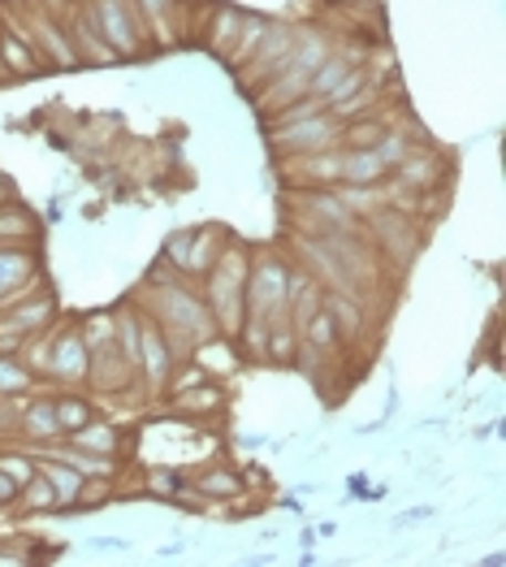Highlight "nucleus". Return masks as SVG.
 Listing matches in <instances>:
<instances>
[{
	"instance_id": "16",
	"label": "nucleus",
	"mask_w": 506,
	"mask_h": 567,
	"mask_svg": "<svg viewBox=\"0 0 506 567\" xmlns=\"http://www.w3.org/2000/svg\"><path fill=\"white\" fill-rule=\"evenodd\" d=\"M169 408L183 412V416H195V421L217 416L226 408V385L217 378H199L190 385H178V390H169Z\"/></svg>"
},
{
	"instance_id": "4",
	"label": "nucleus",
	"mask_w": 506,
	"mask_h": 567,
	"mask_svg": "<svg viewBox=\"0 0 506 567\" xmlns=\"http://www.w3.org/2000/svg\"><path fill=\"white\" fill-rule=\"evenodd\" d=\"M95 27L104 35V44L117 52V61L126 56H147L152 52V40H147V27L138 18L135 0H87Z\"/></svg>"
},
{
	"instance_id": "21",
	"label": "nucleus",
	"mask_w": 506,
	"mask_h": 567,
	"mask_svg": "<svg viewBox=\"0 0 506 567\" xmlns=\"http://www.w3.org/2000/svg\"><path fill=\"white\" fill-rule=\"evenodd\" d=\"M204 503H234L247 485H242V473L230 468V464H213V468H199V473L186 481Z\"/></svg>"
},
{
	"instance_id": "7",
	"label": "nucleus",
	"mask_w": 506,
	"mask_h": 567,
	"mask_svg": "<svg viewBox=\"0 0 506 567\" xmlns=\"http://www.w3.org/2000/svg\"><path fill=\"white\" fill-rule=\"evenodd\" d=\"M364 238L376 247V256L390 265V269H407L412 256L420 251V226H415L412 213L403 208H381L364 221Z\"/></svg>"
},
{
	"instance_id": "40",
	"label": "nucleus",
	"mask_w": 506,
	"mask_h": 567,
	"mask_svg": "<svg viewBox=\"0 0 506 567\" xmlns=\"http://www.w3.org/2000/svg\"><path fill=\"white\" fill-rule=\"evenodd\" d=\"M18 489H22V485H18L13 476L0 473V507H13V503H18Z\"/></svg>"
},
{
	"instance_id": "8",
	"label": "nucleus",
	"mask_w": 506,
	"mask_h": 567,
	"mask_svg": "<svg viewBox=\"0 0 506 567\" xmlns=\"http://www.w3.org/2000/svg\"><path fill=\"white\" fill-rule=\"evenodd\" d=\"M269 147H273V156H303V152L342 147V122L324 109L317 117H303V122H290V126H273L269 131Z\"/></svg>"
},
{
	"instance_id": "30",
	"label": "nucleus",
	"mask_w": 506,
	"mask_h": 567,
	"mask_svg": "<svg viewBox=\"0 0 506 567\" xmlns=\"http://www.w3.org/2000/svg\"><path fill=\"white\" fill-rule=\"evenodd\" d=\"M35 390V373L22 364V355H0V399H27Z\"/></svg>"
},
{
	"instance_id": "18",
	"label": "nucleus",
	"mask_w": 506,
	"mask_h": 567,
	"mask_svg": "<svg viewBox=\"0 0 506 567\" xmlns=\"http://www.w3.org/2000/svg\"><path fill=\"white\" fill-rule=\"evenodd\" d=\"M312 87V74L308 70H295V65H286L277 79H269L265 87H256L251 100H256V109H260V117H269L277 109H286V104H295V100H303Z\"/></svg>"
},
{
	"instance_id": "27",
	"label": "nucleus",
	"mask_w": 506,
	"mask_h": 567,
	"mask_svg": "<svg viewBox=\"0 0 506 567\" xmlns=\"http://www.w3.org/2000/svg\"><path fill=\"white\" fill-rule=\"evenodd\" d=\"M338 199L360 217V221H369L372 213H381V208H390V190L385 183H376V187H351V183H338Z\"/></svg>"
},
{
	"instance_id": "1",
	"label": "nucleus",
	"mask_w": 506,
	"mask_h": 567,
	"mask_svg": "<svg viewBox=\"0 0 506 567\" xmlns=\"http://www.w3.org/2000/svg\"><path fill=\"white\" fill-rule=\"evenodd\" d=\"M135 303L147 321H156L161 330L169 333V342H174V351H178L183 364L190 360V351H195L199 342L217 338V321H213V312H208L199 286L190 282V278H183V274H178L174 265H165V260H156V265L147 269L143 286L135 290Z\"/></svg>"
},
{
	"instance_id": "26",
	"label": "nucleus",
	"mask_w": 506,
	"mask_h": 567,
	"mask_svg": "<svg viewBox=\"0 0 506 567\" xmlns=\"http://www.w3.org/2000/svg\"><path fill=\"white\" fill-rule=\"evenodd\" d=\"M52 403H56V425H61V437L79 433V429L95 416V403L83 394V390H61V394H52Z\"/></svg>"
},
{
	"instance_id": "15",
	"label": "nucleus",
	"mask_w": 506,
	"mask_h": 567,
	"mask_svg": "<svg viewBox=\"0 0 506 567\" xmlns=\"http://www.w3.org/2000/svg\"><path fill=\"white\" fill-rule=\"evenodd\" d=\"M321 308L329 312V321L338 326V338L342 342H360L372 326V312L364 299H355V295H342V290H324L321 295Z\"/></svg>"
},
{
	"instance_id": "28",
	"label": "nucleus",
	"mask_w": 506,
	"mask_h": 567,
	"mask_svg": "<svg viewBox=\"0 0 506 567\" xmlns=\"http://www.w3.org/2000/svg\"><path fill=\"white\" fill-rule=\"evenodd\" d=\"M351 65H360V52H338V48H333V52L321 61V70L312 74V87H308V95H321V100H324V95H329L338 83H342V79H347V70H351Z\"/></svg>"
},
{
	"instance_id": "13",
	"label": "nucleus",
	"mask_w": 506,
	"mask_h": 567,
	"mask_svg": "<svg viewBox=\"0 0 506 567\" xmlns=\"http://www.w3.org/2000/svg\"><path fill=\"white\" fill-rule=\"evenodd\" d=\"M27 35H31V44L40 48L44 65H79V56H74V44H70V31H65V22H61V18H52L48 9H35V4H27Z\"/></svg>"
},
{
	"instance_id": "37",
	"label": "nucleus",
	"mask_w": 506,
	"mask_h": 567,
	"mask_svg": "<svg viewBox=\"0 0 506 567\" xmlns=\"http://www.w3.org/2000/svg\"><path fill=\"white\" fill-rule=\"evenodd\" d=\"M369 83H372V65H364V61H360V65H351V70H347V79H342L333 92L324 95V109H333V104L351 100V95L360 92V87H369Z\"/></svg>"
},
{
	"instance_id": "36",
	"label": "nucleus",
	"mask_w": 506,
	"mask_h": 567,
	"mask_svg": "<svg viewBox=\"0 0 506 567\" xmlns=\"http://www.w3.org/2000/svg\"><path fill=\"white\" fill-rule=\"evenodd\" d=\"M178 489H183V476L174 473V468H147L143 473V494H152V498H178Z\"/></svg>"
},
{
	"instance_id": "31",
	"label": "nucleus",
	"mask_w": 506,
	"mask_h": 567,
	"mask_svg": "<svg viewBox=\"0 0 506 567\" xmlns=\"http://www.w3.org/2000/svg\"><path fill=\"white\" fill-rule=\"evenodd\" d=\"M299 338H303L308 347H317V351H324V355H338V351L347 347V342L338 338V326L329 321V312H324V308L317 312V317H312V321H308V326H303V330H299Z\"/></svg>"
},
{
	"instance_id": "19",
	"label": "nucleus",
	"mask_w": 506,
	"mask_h": 567,
	"mask_svg": "<svg viewBox=\"0 0 506 567\" xmlns=\"http://www.w3.org/2000/svg\"><path fill=\"white\" fill-rule=\"evenodd\" d=\"M18 433L35 446H52L61 442V425H56V403L52 394H40V399H27L18 403Z\"/></svg>"
},
{
	"instance_id": "24",
	"label": "nucleus",
	"mask_w": 506,
	"mask_h": 567,
	"mask_svg": "<svg viewBox=\"0 0 506 567\" xmlns=\"http://www.w3.org/2000/svg\"><path fill=\"white\" fill-rule=\"evenodd\" d=\"M44 274L40 265V247H0V295L22 286L27 278Z\"/></svg>"
},
{
	"instance_id": "5",
	"label": "nucleus",
	"mask_w": 506,
	"mask_h": 567,
	"mask_svg": "<svg viewBox=\"0 0 506 567\" xmlns=\"http://www.w3.org/2000/svg\"><path fill=\"white\" fill-rule=\"evenodd\" d=\"M226 243H230V235H226L221 226H195V230H178V235L165 238L161 260H165V265H174L183 278L199 282V278H204V274L217 265V256L226 251Z\"/></svg>"
},
{
	"instance_id": "20",
	"label": "nucleus",
	"mask_w": 506,
	"mask_h": 567,
	"mask_svg": "<svg viewBox=\"0 0 506 567\" xmlns=\"http://www.w3.org/2000/svg\"><path fill=\"white\" fill-rule=\"evenodd\" d=\"M40 238H44V226L27 204L18 199L0 204V247H40Z\"/></svg>"
},
{
	"instance_id": "39",
	"label": "nucleus",
	"mask_w": 506,
	"mask_h": 567,
	"mask_svg": "<svg viewBox=\"0 0 506 567\" xmlns=\"http://www.w3.org/2000/svg\"><path fill=\"white\" fill-rule=\"evenodd\" d=\"M18 403L22 399H0V437L18 433Z\"/></svg>"
},
{
	"instance_id": "3",
	"label": "nucleus",
	"mask_w": 506,
	"mask_h": 567,
	"mask_svg": "<svg viewBox=\"0 0 506 567\" xmlns=\"http://www.w3.org/2000/svg\"><path fill=\"white\" fill-rule=\"evenodd\" d=\"M290 265L277 256V251H251V265H247V321H260V326H277V321H290Z\"/></svg>"
},
{
	"instance_id": "6",
	"label": "nucleus",
	"mask_w": 506,
	"mask_h": 567,
	"mask_svg": "<svg viewBox=\"0 0 506 567\" xmlns=\"http://www.w3.org/2000/svg\"><path fill=\"white\" fill-rule=\"evenodd\" d=\"M87 342L79 333V321H52L48 330V381H56L61 390H87Z\"/></svg>"
},
{
	"instance_id": "41",
	"label": "nucleus",
	"mask_w": 506,
	"mask_h": 567,
	"mask_svg": "<svg viewBox=\"0 0 506 567\" xmlns=\"http://www.w3.org/2000/svg\"><path fill=\"white\" fill-rule=\"evenodd\" d=\"M329 4H360V0H329Z\"/></svg>"
},
{
	"instance_id": "33",
	"label": "nucleus",
	"mask_w": 506,
	"mask_h": 567,
	"mask_svg": "<svg viewBox=\"0 0 506 567\" xmlns=\"http://www.w3.org/2000/svg\"><path fill=\"white\" fill-rule=\"evenodd\" d=\"M412 147H415V143L407 140V126H385V135L372 143V152L381 156V165H385V169H394V165H399V161H403Z\"/></svg>"
},
{
	"instance_id": "34",
	"label": "nucleus",
	"mask_w": 506,
	"mask_h": 567,
	"mask_svg": "<svg viewBox=\"0 0 506 567\" xmlns=\"http://www.w3.org/2000/svg\"><path fill=\"white\" fill-rule=\"evenodd\" d=\"M324 113V100L321 95H303V100H295V104H286V109H277L265 117V126L273 131V126H290V122H303V117H317Z\"/></svg>"
},
{
	"instance_id": "38",
	"label": "nucleus",
	"mask_w": 506,
	"mask_h": 567,
	"mask_svg": "<svg viewBox=\"0 0 506 567\" xmlns=\"http://www.w3.org/2000/svg\"><path fill=\"white\" fill-rule=\"evenodd\" d=\"M0 473L13 476L18 485H27V481L35 476V455H31V451H22V455H0Z\"/></svg>"
},
{
	"instance_id": "9",
	"label": "nucleus",
	"mask_w": 506,
	"mask_h": 567,
	"mask_svg": "<svg viewBox=\"0 0 506 567\" xmlns=\"http://www.w3.org/2000/svg\"><path fill=\"white\" fill-rule=\"evenodd\" d=\"M299 31H303V27L269 22V31H265V40H260V48H256V56L242 65V87H247V92L265 87L269 79H277V74L290 65V52H295V44H299Z\"/></svg>"
},
{
	"instance_id": "25",
	"label": "nucleus",
	"mask_w": 506,
	"mask_h": 567,
	"mask_svg": "<svg viewBox=\"0 0 506 567\" xmlns=\"http://www.w3.org/2000/svg\"><path fill=\"white\" fill-rule=\"evenodd\" d=\"M65 442H74V446H83V451H95V455H113V460H122V429L109 425V421H100V416H92L87 425L79 429V433H70Z\"/></svg>"
},
{
	"instance_id": "22",
	"label": "nucleus",
	"mask_w": 506,
	"mask_h": 567,
	"mask_svg": "<svg viewBox=\"0 0 506 567\" xmlns=\"http://www.w3.org/2000/svg\"><path fill=\"white\" fill-rule=\"evenodd\" d=\"M385 178H390V169L381 165V156L372 147H342V183H351V187H376Z\"/></svg>"
},
{
	"instance_id": "10",
	"label": "nucleus",
	"mask_w": 506,
	"mask_h": 567,
	"mask_svg": "<svg viewBox=\"0 0 506 567\" xmlns=\"http://www.w3.org/2000/svg\"><path fill=\"white\" fill-rule=\"evenodd\" d=\"M277 169H281L286 190L338 187V183H342V147L303 152V156H277Z\"/></svg>"
},
{
	"instance_id": "23",
	"label": "nucleus",
	"mask_w": 506,
	"mask_h": 567,
	"mask_svg": "<svg viewBox=\"0 0 506 567\" xmlns=\"http://www.w3.org/2000/svg\"><path fill=\"white\" fill-rule=\"evenodd\" d=\"M208 18H213V22L204 27V44H208V52H217V56L226 61L234 40H238V27H242V9H234V4H213Z\"/></svg>"
},
{
	"instance_id": "17",
	"label": "nucleus",
	"mask_w": 506,
	"mask_h": 567,
	"mask_svg": "<svg viewBox=\"0 0 506 567\" xmlns=\"http://www.w3.org/2000/svg\"><path fill=\"white\" fill-rule=\"evenodd\" d=\"M65 31H70V44H74V56H79V65H113L117 61V52L104 44V35H100V27H95L92 9H87V0L79 4V13L65 22Z\"/></svg>"
},
{
	"instance_id": "29",
	"label": "nucleus",
	"mask_w": 506,
	"mask_h": 567,
	"mask_svg": "<svg viewBox=\"0 0 506 567\" xmlns=\"http://www.w3.org/2000/svg\"><path fill=\"white\" fill-rule=\"evenodd\" d=\"M265 31H269V18H260V13H242L238 40H234L230 56H226L234 70H242V65L256 56V48H260V40H265Z\"/></svg>"
},
{
	"instance_id": "35",
	"label": "nucleus",
	"mask_w": 506,
	"mask_h": 567,
	"mask_svg": "<svg viewBox=\"0 0 506 567\" xmlns=\"http://www.w3.org/2000/svg\"><path fill=\"white\" fill-rule=\"evenodd\" d=\"M113 498H117L113 476H87L83 489H79V507H74V512H92V507H104V503H113Z\"/></svg>"
},
{
	"instance_id": "32",
	"label": "nucleus",
	"mask_w": 506,
	"mask_h": 567,
	"mask_svg": "<svg viewBox=\"0 0 506 567\" xmlns=\"http://www.w3.org/2000/svg\"><path fill=\"white\" fill-rule=\"evenodd\" d=\"M18 507L22 512H56V494H52V485H48V476L40 468L18 489Z\"/></svg>"
},
{
	"instance_id": "2",
	"label": "nucleus",
	"mask_w": 506,
	"mask_h": 567,
	"mask_svg": "<svg viewBox=\"0 0 506 567\" xmlns=\"http://www.w3.org/2000/svg\"><path fill=\"white\" fill-rule=\"evenodd\" d=\"M247 265H251V251L242 243H226V251L217 256V265L199 278V295L217 321V333L221 338H238L242 321H247Z\"/></svg>"
},
{
	"instance_id": "12",
	"label": "nucleus",
	"mask_w": 506,
	"mask_h": 567,
	"mask_svg": "<svg viewBox=\"0 0 506 567\" xmlns=\"http://www.w3.org/2000/svg\"><path fill=\"white\" fill-rule=\"evenodd\" d=\"M0 70H4L9 79H31V74L44 70L40 48L31 44L27 27H22L9 9H4V27H0Z\"/></svg>"
},
{
	"instance_id": "11",
	"label": "nucleus",
	"mask_w": 506,
	"mask_h": 567,
	"mask_svg": "<svg viewBox=\"0 0 506 567\" xmlns=\"http://www.w3.org/2000/svg\"><path fill=\"white\" fill-rule=\"evenodd\" d=\"M178 364H183V360H178L169 333L161 330L156 321L143 317V347H138V381H143V390H147V394H161V390L169 385Z\"/></svg>"
},
{
	"instance_id": "14",
	"label": "nucleus",
	"mask_w": 506,
	"mask_h": 567,
	"mask_svg": "<svg viewBox=\"0 0 506 567\" xmlns=\"http://www.w3.org/2000/svg\"><path fill=\"white\" fill-rule=\"evenodd\" d=\"M135 9H138V18H143V27H147L152 48H178L183 44L186 0H135Z\"/></svg>"
}]
</instances>
